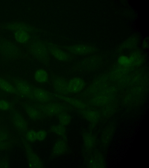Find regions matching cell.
Segmentation results:
<instances>
[{"instance_id": "6da1fadb", "label": "cell", "mask_w": 149, "mask_h": 168, "mask_svg": "<svg viewBox=\"0 0 149 168\" xmlns=\"http://www.w3.org/2000/svg\"><path fill=\"white\" fill-rule=\"evenodd\" d=\"M32 104L38 108L46 118H51L63 112L74 111L75 108L62 101H57L45 103L33 102Z\"/></svg>"}, {"instance_id": "7a4b0ae2", "label": "cell", "mask_w": 149, "mask_h": 168, "mask_svg": "<svg viewBox=\"0 0 149 168\" xmlns=\"http://www.w3.org/2000/svg\"><path fill=\"white\" fill-rule=\"evenodd\" d=\"M103 63V59L100 55L90 56L78 62L69 70L68 73L89 72L98 70Z\"/></svg>"}, {"instance_id": "3957f363", "label": "cell", "mask_w": 149, "mask_h": 168, "mask_svg": "<svg viewBox=\"0 0 149 168\" xmlns=\"http://www.w3.org/2000/svg\"><path fill=\"white\" fill-rule=\"evenodd\" d=\"M29 52L34 58L47 67H49L50 55L44 41L38 39L34 40L29 47Z\"/></svg>"}, {"instance_id": "277c9868", "label": "cell", "mask_w": 149, "mask_h": 168, "mask_svg": "<svg viewBox=\"0 0 149 168\" xmlns=\"http://www.w3.org/2000/svg\"><path fill=\"white\" fill-rule=\"evenodd\" d=\"M0 55L4 60H10L19 58L22 54L14 43L2 39L0 40Z\"/></svg>"}, {"instance_id": "5b68a950", "label": "cell", "mask_w": 149, "mask_h": 168, "mask_svg": "<svg viewBox=\"0 0 149 168\" xmlns=\"http://www.w3.org/2000/svg\"><path fill=\"white\" fill-rule=\"evenodd\" d=\"M20 138L24 146L29 167L32 168H42L43 163L38 155L33 150L29 142L24 135H20Z\"/></svg>"}, {"instance_id": "8992f818", "label": "cell", "mask_w": 149, "mask_h": 168, "mask_svg": "<svg viewBox=\"0 0 149 168\" xmlns=\"http://www.w3.org/2000/svg\"><path fill=\"white\" fill-rule=\"evenodd\" d=\"M50 55L61 62H70L73 60L74 55L62 49L59 46L47 41H44Z\"/></svg>"}, {"instance_id": "52a82bcc", "label": "cell", "mask_w": 149, "mask_h": 168, "mask_svg": "<svg viewBox=\"0 0 149 168\" xmlns=\"http://www.w3.org/2000/svg\"><path fill=\"white\" fill-rule=\"evenodd\" d=\"M10 119L14 128L20 134L24 135L28 130V123L22 115L12 108L10 110Z\"/></svg>"}, {"instance_id": "ba28073f", "label": "cell", "mask_w": 149, "mask_h": 168, "mask_svg": "<svg viewBox=\"0 0 149 168\" xmlns=\"http://www.w3.org/2000/svg\"><path fill=\"white\" fill-rule=\"evenodd\" d=\"M74 55H85L92 54L97 51V49L93 46L86 44H76L68 46H59Z\"/></svg>"}, {"instance_id": "9c48e42d", "label": "cell", "mask_w": 149, "mask_h": 168, "mask_svg": "<svg viewBox=\"0 0 149 168\" xmlns=\"http://www.w3.org/2000/svg\"><path fill=\"white\" fill-rule=\"evenodd\" d=\"M12 80L14 86L21 97L28 99L33 102L32 94L33 86L25 80L19 78H14Z\"/></svg>"}, {"instance_id": "30bf717a", "label": "cell", "mask_w": 149, "mask_h": 168, "mask_svg": "<svg viewBox=\"0 0 149 168\" xmlns=\"http://www.w3.org/2000/svg\"><path fill=\"white\" fill-rule=\"evenodd\" d=\"M32 94L33 102L38 103H45L59 100L54 96L53 93L37 86H33Z\"/></svg>"}, {"instance_id": "8fae6325", "label": "cell", "mask_w": 149, "mask_h": 168, "mask_svg": "<svg viewBox=\"0 0 149 168\" xmlns=\"http://www.w3.org/2000/svg\"><path fill=\"white\" fill-rule=\"evenodd\" d=\"M74 111L89 123V129L90 131L95 127L98 121L100 120L99 112L89 108L84 109H75Z\"/></svg>"}, {"instance_id": "7c38bea8", "label": "cell", "mask_w": 149, "mask_h": 168, "mask_svg": "<svg viewBox=\"0 0 149 168\" xmlns=\"http://www.w3.org/2000/svg\"><path fill=\"white\" fill-rule=\"evenodd\" d=\"M51 79L55 93L65 96L69 94L68 90V81L65 78L54 74L51 75Z\"/></svg>"}, {"instance_id": "4fadbf2b", "label": "cell", "mask_w": 149, "mask_h": 168, "mask_svg": "<svg viewBox=\"0 0 149 168\" xmlns=\"http://www.w3.org/2000/svg\"><path fill=\"white\" fill-rule=\"evenodd\" d=\"M22 106L29 118L34 121H41L46 118L42 113L32 103L24 102Z\"/></svg>"}, {"instance_id": "5bb4252c", "label": "cell", "mask_w": 149, "mask_h": 168, "mask_svg": "<svg viewBox=\"0 0 149 168\" xmlns=\"http://www.w3.org/2000/svg\"><path fill=\"white\" fill-rule=\"evenodd\" d=\"M53 94L57 99L68 104L75 109H84L89 108V106L84 100L78 98L56 93H53Z\"/></svg>"}, {"instance_id": "9a60e30c", "label": "cell", "mask_w": 149, "mask_h": 168, "mask_svg": "<svg viewBox=\"0 0 149 168\" xmlns=\"http://www.w3.org/2000/svg\"><path fill=\"white\" fill-rule=\"evenodd\" d=\"M68 90L69 94H77L83 90L86 86L85 81L82 78L75 77L68 81Z\"/></svg>"}, {"instance_id": "2e32d148", "label": "cell", "mask_w": 149, "mask_h": 168, "mask_svg": "<svg viewBox=\"0 0 149 168\" xmlns=\"http://www.w3.org/2000/svg\"><path fill=\"white\" fill-rule=\"evenodd\" d=\"M84 150V152L90 154L95 147L96 137L91 131H84L82 133Z\"/></svg>"}, {"instance_id": "e0dca14e", "label": "cell", "mask_w": 149, "mask_h": 168, "mask_svg": "<svg viewBox=\"0 0 149 168\" xmlns=\"http://www.w3.org/2000/svg\"><path fill=\"white\" fill-rule=\"evenodd\" d=\"M67 140L60 137L56 141L52 149L51 156L52 158L63 155L67 152Z\"/></svg>"}, {"instance_id": "ac0fdd59", "label": "cell", "mask_w": 149, "mask_h": 168, "mask_svg": "<svg viewBox=\"0 0 149 168\" xmlns=\"http://www.w3.org/2000/svg\"><path fill=\"white\" fill-rule=\"evenodd\" d=\"M115 129L114 123L111 122L106 126L102 133L100 140L101 144L104 148L107 147L110 143Z\"/></svg>"}, {"instance_id": "d6986e66", "label": "cell", "mask_w": 149, "mask_h": 168, "mask_svg": "<svg viewBox=\"0 0 149 168\" xmlns=\"http://www.w3.org/2000/svg\"><path fill=\"white\" fill-rule=\"evenodd\" d=\"M113 99L112 96L108 95H100L89 98L85 102L88 106H105L111 102Z\"/></svg>"}, {"instance_id": "ffe728a7", "label": "cell", "mask_w": 149, "mask_h": 168, "mask_svg": "<svg viewBox=\"0 0 149 168\" xmlns=\"http://www.w3.org/2000/svg\"><path fill=\"white\" fill-rule=\"evenodd\" d=\"M88 164L89 168H104L105 166L104 158L98 150L95 151L93 156L88 160Z\"/></svg>"}, {"instance_id": "44dd1931", "label": "cell", "mask_w": 149, "mask_h": 168, "mask_svg": "<svg viewBox=\"0 0 149 168\" xmlns=\"http://www.w3.org/2000/svg\"><path fill=\"white\" fill-rule=\"evenodd\" d=\"M117 109V105L114 103H109L102 108L100 112V120H105L107 119L113 115Z\"/></svg>"}, {"instance_id": "7402d4cb", "label": "cell", "mask_w": 149, "mask_h": 168, "mask_svg": "<svg viewBox=\"0 0 149 168\" xmlns=\"http://www.w3.org/2000/svg\"><path fill=\"white\" fill-rule=\"evenodd\" d=\"M0 89L6 93L15 94L21 97L20 95L14 86L9 82L0 76Z\"/></svg>"}, {"instance_id": "603a6c76", "label": "cell", "mask_w": 149, "mask_h": 168, "mask_svg": "<svg viewBox=\"0 0 149 168\" xmlns=\"http://www.w3.org/2000/svg\"><path fill=\"white\" fill-rule=\"evenodd\" d=\"M66 131V127L59 124L51 125L48 130L47 132L54 133L60 137L68 140Z\"/></svg>"}, {"instance_id": "cb8c5ba5", "label": "cell", "mask_w": 149, "mask_h": 168, "mask_svg": "<svg viewBox=\"0 0 149 168\" xmlns=\"http://www.w3.org/2000/svg\"><path fill=\"white\" fill-rule=\"evenodd\" d=\"M7 28L14 32L18 30H23L29 33L35 31V29L27 24L22 23H9L7 25Z\"/></svg>"}, {"instance_id": "d4e9b609", "label": "cell", "mask_w": 149, "mask_h": 168, "mask_svg": "<svg viewBox=\"0 0 149 168\" xmlns=\"http://www.w3.org/2000/svg\"><path fill=\"white\" fill-rule=\"evenodd\" d=\"M34 78L37 82L40 84L46 83L49 80L47 72L42 69H40L36 71L34 74Z\"/></svg>"}, {"instance_id": "484cf974", "label": "cell", "mask_w": 149, "mask_h": 168, "mask_svg": "<svg viewBox=\"0 0 149 168\" xmlns=\"http://www.w3.org/2000/svg\"><path fill=\"white\" fill-rule=\"evenodd\" d=\"M131 63V66L140 65L145 60L144 56L140 52L136 50L133 52L129 57Z\"/></svg>"}, {"instance_id": "4316f807", "label": "cell", "mask_w": 149, "mask_h": 168, "mask_svg": "<svg viewBox=\"0 0 149 168\" xmlns=\"http://www.w3.org/2000/svg\"><path fill=\"white\" fill-rule=\"evenodd\" d=\"M14 36L16 41L21 43H27L31 37L29 33L23 30L15 31Z\"/></svg>"}, {"instance_id": "83f0119b", "label": "cell", "mask_w": 149, "mask_h": 168, "mask_svg": "<svg viewBox=\"0 0 149 168\" xmlns=\"http://www.w3.org/2000/svg\"><path fill=\"white\" fill-rule=\"evenodd\" d=\"M138 42V38L136 36H132L127 39L119 46L118 51L125 49H131L135 48Z\"/></svg>"}, {"instance_id": "f1b7e54d", "label": "cell", "mask_w": 149, "mask_h": 168, "mask_svg": "<svg viewBox=\"0 0 149 168\" xmlns=\"http://www.w3.org/2000/svg\"><path fill=\"white\" fill-rule=\"evenodd\" d=\"M59 124L65 126L68 125L72 119V116L67 112L60 113L56 116Z\"/></svg>"}, {"instance_id": "f546056e", "label": "cell", "mask_w": 149, "mask_h": 168, "mask_svg": "<svg viewBox=\"0 0 149 168\" xmlns=\"http://www.w3.org/2000/svg\"><path fill=\"white\" fill-rule=\"evenodd\" d=\"M24 136L26 139L29 142L33 143L37 140L36 132L34 130H28Z\"/></svg>"}, {"instance_id": "4dcf8cb0", "label": "cell", "mask_w": 149, "mask_h": 168, "mask_svg": "<svg viewBox=\"0 0 149 168\" xmlns=\"http://www.w3.org/2000/svg\"><path fill=\"white\" fill-rule=\"evenodd\" d=\"M119 64L123 67H127L131 66V61L129 57L122 55L119 57L118 59Z\"/></svg>"}, {"instance_id": "1f68e13d", "label": "cell", "mask_w": 149, "mask_h": 168, "mask_svg": "<svg viewBox=\"0 0 149 168\" xmlns=\"http://www.w3.org/2000/svg\"><path fill=\"white\" fill-rule=\"evenodd\" d=\"M11 136L8 131L4 128L0 127V142L11 141Z\"/></svg>"}, {"instance_id": "d6a6232c", "label": "cell", "mask_w": 149, "mask_h": 168, "mask_svg": "<svg viewBox=\"0 0 149 168\" xmlns=\"http://www.w3.org/2000/svg\"><path fill=\"white\" fill-rule=\"evenodd\" d=\"M13 108L11 103L5 99L0 100V110L6 111L10 110Z\"/></svg>"}, {"instance_id": "836d02e7", "label": "cell", "mask_w": 149, "mask_h": 168, "mask_svg": "<svg viewBox=\"0 0 149 168\" xmlns=\"http://www.w3.org/2000/svg\"><path fill=\"white\" fill-rule=\"evenodd\" d=\"M48 132L45 130L41 129L36 132L37 140L41 141L44 140L46 138Z\"/></svg>"}, {"instance_id": "e575fe53", "label": "cell", "mask_w": 149, "mask_h": 168, "mask_svg": "<svg viewBox=\"0 0 149 168\" xmlns=\"http://www.w3.org/2000/svg\"><path fill=\"white\" fill-rule=\"evenodd\" d=\"M13 144V143L11 141L0 142V151L10 149L12 147Z\"/></svg>"}, {"instance_id": "d590c367", "label": "cell", "mask_w": 149, "mask_h": 168, "mask_svg": "<svg viewBox=\"0 0 149 168\" xmlns=\"http://www.w3.org/2000/svg\"><path fill=\"white\" fill-rule=\"evenodd\" d=\"M9 160L7 158L0 159V168H8L9 167Z\"/></svg>"}, {"instance_id": "8d00e7d4", "label": "cell", "mask_w": 149, "mask_h": 168, "mask_svg": "<svg viewBox=\"0 0 149 168\" xmlns=\"http://www.w3.org/2000/svg\"><path fill=\"white\" fill-rule=\"evenodd\" d=\"M142 46L144 48H147L148 46V42L147 39L145 40L143 42Z\"/></svg>"}]
</instances>
